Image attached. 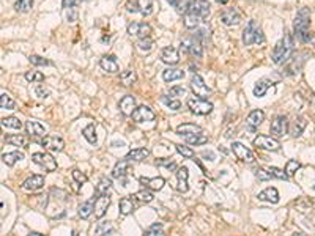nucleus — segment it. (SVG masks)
Returning <instances> with one entry per match:
<instances>
[{
  "instance_id": "1",
  "label": "nucleus",
  "mask_w": 315,
  "mask_h": 236,
  "mask_svg": "<svg viewBox=\"0 0 315 236\" xmlns=\"http://www.w3.org/2000/svg\"><path fill=\"white\" fill-rule=\"evenodd\" d=\"M208 14H210L208 0H192V2L186 5V12H184V27L189 30L199 27V24Z\"/></svg>"
},
{
  "instance_id": "2",
  "label": "nucleus",
  "mask_w": 315,
  "mask_h": 236,
  "mask_svg": "<svg viewBox=\"0 0 315 236\" xmlns=\"http://www.w3.org/2000/svg\"><path fill=\"white\" fill-rule=\"evenodd\" d=\"M293 48H295L293 36L288 34V32H285L284 38H282L277 44L274 46V50H273V56H271V58H273V62L276 63V65H282V63H285V62L290 60L291 54H293Z\"/></svg>"
},
{
  "instance_id": "3",
  "label": "nucleus",
  "mask_w": 315,
  "mask_h": 236,
  "mask_svg": "<svg viewBox=\"0 0 315 236\" xmlns=\"http://www.w3.org/2000/svg\"><path fill=\"white\" fill-rule=\"evenodd\" d=\"M293 26H295V34L298 35V38L302 42H309L312 40V35L309 32V27H310L309 8H301L299 10V12L296 13V16H295V22H293Z\"/></svg>"
},
{
  "instance_id": "4",
  "label": "nucleus",
  "mask_w": 315,
  "mask_h": 236,
  "mask_svg": "<svg viewBox=\"0 0 315 236\" xmlns=\"http://www.w3.org/2000/svg\"><path fill=\"white\" fill-rule=\"evenodd\" d=\"M205 34H206V30L202 28L195 35H191L188 38H184L183 42H181V49L184 52H188L189 56L200 58L203 56V41L202 40L205 38Z\"/></svg>"
},
{
  "instance_id": "5",
  "label": "nucleus",
  "mask_w": 315,
  "mask_h": 236,
  "mask_svg": "<svg viewBox=\"0 0 315 236\" xmlns=\"http://www.w3.org/2000/svg\"><path fill=\"white\" fill-rule=\"evenodd\" d=\"M243 44L244 46H252V44H262L265 41L263 30L255 20H249L246 28L243 30Z\"/></svg>"
},
{
  "instance_id": "6",
  "label": "nucleus",
  "mask_w": 315,
  "mask_h": 236,
  "mask_svg": "<svg viewBox=\"0 0 315 236\" xmlns=\"http://www.w3.org/2000/svg\"><path fill=\"white\" fill-rule=\"evenodd\" d=\"M188 109L195 115H208L213 110V104L206 98H200V96L194 94L192 98L188 100Z\"/></svg>"
},
{
  "instance_id": "7",
  "label": "nucleus",
  "mask_w": 315,
  "mask_h": 236,
  "mask_svg": "<svg viewBox=\"0 0 315 236\" xmlns=\"http://www.w3.org/2000/svg\"><path fill=\"white\" fill-rule=\"evenodd\" d=\"M254 146L258 150H265V152H279L280 142L271 136H257L254 138Z\"/></svg>"
},
{
  "instance_id": "8",
  "label": "nucleus",
  "mask_w": 315,
  "mask_h": 236,
  "mask_svg": "<svg viewBox=\"0 0 315 236\" xmlns=\"http://www.w3.org/2000/svg\"><path fill=\"white\" fill-rule=\"evenodd\" d=\"M32 160L43 167L46 172H54V170H57V160L54 159L49 153H34L32 154Z\"/></svg>"
},
{
  "instance_id": "9",
  "label": "nucleus",
  "mask_w": 315,
  "mask_h": 236,
  "mask_svg": "<svg viewBox=\"0 0 315 236\" xmlns=\"http://www.w3.org/2000/svg\"><path fill=\"white\" fill-rule=\"evenodd\" d=\"M191 90L195 96H200V98H208L211 94V88L208 85L205 84V80L199 76V74H194L192 79H191Z\"/></svg>"
},
{
  "instance_id": "10",
  "label": "nucleus",
  "mask_w": 315,
  "mask_h": 236,
  "mask_svg": "<svg viewBox=\"0 0 315 236\" xmlns=\"http://www.w3.org/2000/svg\"><path fill=\"white\" fill-rule=\"evenodd\" d=\"M232 152H233V154L238 159L243 160V162H246V164H254L255 162L254 153L247 146H244L243 144H240V142H233L232 144Z\"/></svg>"
},
{
  "instance_id": "11",
  "label": "nucleus",
  "mask_w": 315,
  "mask_h": 236,
  "mask_svg": "<svg viewBox=\"0 0 315 236\" xmlns=\"http://www.w3.org/2000/svg\"><path fill=\"white\" fill-rule=\"evenodd\" d=\"M151 32L153 28L147 22H131L128 26V35L134 38H147L151 35Z\"/></svg>"
},
{
  "instance_id": "12",
  "label": "nucleus",
  "mask_w": 315,
  "mask_h": 236,
  "mask_svg": "<svg viewBox=\"0 0 315 236\" xmlns=\"http://www.w3.org/2000/svg\"><path fill=\"white\" fill-rule=\"evenodd\" d=\"M221 22L227 27H233L241 22V14L236 8H227L221 13Z\"/></svg>"
},
{
  "instance_id": "13",
  "label": "nucleus",
  "mask_w": 315,
  "mask_h": 236,
  "mask_svg": "<svg viewBox=\"0 0 315 236\" xmlns=\"http://www.w3.org/2000/svg\"><path fill=\"white\" fill-rule=\"evenodd\" d=\"M133 120L136 122V123H145V122H153L155 118H156V115H155V112L150 109V107H147V106H139V107H136V110L133 112Z\"/></svg>"
},
{
  "instance_id": "14",
  "label": "nucleus",
  "mask_w": 315,
  "mask_h": 236,
  "mask_svg": "<svg viewBox=\"0 0 315 236\" xmlns=\"http://www.w3.org/2000/svg\"><path fill=\"white\" fill-rule=\"evenodd\" d=\"M269 131L274 137H282L287 131H288V123H287V118L284 115H277L273 122H271L269 126Z\"/></svg>"
},
{
  "instance_id": "15",
  "label": "nucleus",
  "mask_w": 315,
  "mask_h": 236,
  "mask_svg": "<svg viewBox=\"0 0 315 236\" xmlns=\"http://www.w3.org/2000/svg\"><path fill=\"white\" fill-rule=\"evenodd\" d=\"M41 146H45L46 150H49V152H62V150L65 148V142L62 137H57V136H45L41 138Z\"/></svg>"
},
{
  "instance_id": "16",
  "label": "nucleus",
  "mask_w": 315,
  "mask_h": 236,
  "mask_svg": "<svg viewBox=\"0 0 315 236\" xmlns=\"http://www.w3.org/2000/svg\"><path fill=\"white\" fill-rule=\"evenodd\" d=\"M161 60L166 63V65H177V63L180 62V52L177 48H173V46H167L161 50Z\"/></svg>"
},
{
  "instance_id": "17",
  "label": "nucleus",
  "mask_w": 315,
  "mask_h": 236,
  "mask_svg": "<svg viewBox=\"0 0 315 236\" xmlns=\"http://www.w3.org/2000/svg\"><path fill=\"white\" fill-rule=\"evenodd\" d=\"M111 205V197L109 194L107 196H98L95 200V218L101 219L104 218V214L107 212V208Z\"/></svg>"
},
{
  "instance_id": "18",
  "label": "nucleus",
  "mask_w": 315,
  "mask_h": 236,
  "mask_svg": "<svg viewBox=\"0 0 315 236\" xmlns=\"http://www.w3.org/2000/svg\"><path fill=\"white\" fill-rule=\"evenodd\" d=\"M188 178H189V170H188V167H180L177 170V190L181 192V194H186V192L189 190Z\"/></svg>"
},
{
  "instance_id": "19",
  "label": "nucleus",
  "mask_w": 315,
  "mask_h": 236,
  "mask_svg": "<svg viewBox=\"0 0 315 236\" xmlns=\"http://www.w3.org/2000/svg\"><path fill=\"white\" fill-rule=\"evenodd\" d=\"M118 109H120V112L125 116H131L133 112L136 110V100H134V96H131V94L123 96V98L120 100V102H118Z\"/></svg>"
},
{
  "instance_id": "20",
  "label": "nucleus",
  "mask_w": 315,
  "mask_h": 236,
  "mask_svg": "<svg viewBox=\"0 0 315 236\" xmlns=\"http://www.w3.org/2000/svg\"><path fill=\"white\" fill-rule=\"evenodd\" d=\"M263 122H265V112H263V110H260V109L252 110L251 114H249L247 120H246L249 131H255L257 128H258L260 124H262Z\"/></svg>"
},
{
  "instance_id": "21",
  "label": "nucleus",
  "mask_w": 315,
  "mask_h": 236,
  "mask_svg": "<svg viewBox=\"0 0 315 236\" xmlns=\"http://www.w3.org/2000/svg\"><path fill=\"white\" fill-rule=\"evenodd\" d=\"M139 181H140V184H142L144 188H147V189H150V190H161L166 184L164 178H161V176H155V178L142 176Z\"/></svg>"
},
{
  "instance_id": "22",
  "label": "nucleus",
  "mask_w": 315,
  "mask_h": 236,
  "mask_svg": "<svg viewBox=\"0 0 315 236\" xmlns=\"http://www.w3.org/2000/svg\"><path fill=\"white\" fill-rule=\"evenodd\" d=\"M43 186H45V176H41V175H32L23 183V189L32 190V192L41 189Z\"/></svg>"
},
{
  "instance_id": "23",
  "label": "nucleus",
  "mask_w": 315,
  "mask_h": 236,
  "mask_svg": "<svg viewBox=\"0 0 315 236\" xmlns=\"http://www.w3.org/2000/svg\"><path fill=\"white\" fill-rule=\"evenodd\" d=\"M199 132H203L202 128L197 126V124H194V123H183L177 128V134L183 138L194 136V134H199Z\"/></svg>"
},
{
  "instance_id": "24",
  "label": "nucleus",
  "mask_w": 315,
  "mask_h": 236,
  "mask_svg": "<svg viewBox=\"0 0 315 236\" xmlns=\"http://www.w3.org/2000/svg\"><path fill=\"white\" fill-rule=\"evenodd\" d=\"M136 197L134 196H129V197H123L118 203V210H120L122 216H128V214H131L136 210Z\"/></svg>"
},
{
  "instance_id": "25",
  "label": "nucleus",
  "mask_w": 315,
  "mask_h": 236,
  "mask_svg": "<svg viewBox=\"0 0 315 236\" xmlns=\"http://www.w3.org/2000/svg\"><path fill=\"white\" fill-rule=\"evenodd\" d=\"M129 167H131V160H128L126 158L122 159V160H118V162L115 164V167L112 168V176L114 178H125L128 175V172H129Z\"/></svg>"
},
{
  "instance_id": "26",
  "label": "nucleus",
  "mask_w": 315,
  "mask_h": 236,
  "mask_svg": "<svg viewBox=\"0 0 315 236\" xmlns=\"http://www.w3.org/2000/svg\"><path fill=\"white\" fill-rule=\"evenodd\" d=\"M257 197L262 202H268V203H271V205H276V203L279 202V190L276 188H266V189H263L262 192H260Z\"/></svg>"
},
{
  "instance_id": "27",
  "label": "nucleus",
  "mask_w": 315,
  "mask_h": 236,
  "mask_svg": "<svg viewBox=\"0 0 315 236\" xmlns=\"http://www.w3.org/2000/svg\"><path fill=\"white\" fill-rule=\"evenodd\" d=\"M306 124H307L306 118H302V116L295 118V120L291 122V124L288 126V132H290V136H291V137H299V136L302 134V131L306 130Z\"/></svg>"
},
{
  "instance_id": "28",
  "label": "nucleus",
  "mask_w": 315,
  "mask_h": 236,
  "mask_svg": "<svg viewBox=\"0 0 315 236\" xmlns=\"http://www.w3.org/2000/svg\"><path fill=\"white\" fill-rule=\"evenodd\" d=\"M26 131H27V134H30V136L40 137V136H45V134H46V128L43 126L40 122H37V120H29V122L26 123Z\"/></svg>"
},
{
  "instance_id": "29",
  "label": "nucleus",
  "mask_w": 315,
  "mask_h": 236,
  "mask_svg": "<svg viewBox=\"0 0 315 236\" xmlns=\"http://www.w3.org/2000/svg\"><path fill=\"white\" fill-rule=\"evenodd\" d=\"M100 66H101L106 72H111V74L118 72V63H117V58H115L114 56H104V57L100 60Z\"/></svg>"
},
{
  "instance_id": "30",
  "label": "nucleus",
  "mask_w": 315,
  "mask_h": 236,
  "mask_svg": "<svg viewBox=\"0 0 315 236\" xmlns=\"http://www.w3.org/2000/svg\"><path fill=\"white\" fill-rule=\"evenodd\" d=\"M95 197H92L89 202H84L82 205H79L78 208V214H79V218L81 219H89L92 214L95 212Z\"/></svg>"
},
{
  "instance_id": "31",
  "label": "nucleus",
  "mask_w": 315,
  "mask_h": 236,
  "mask_svg": "<svg viewBox=\"0 0 315 236\" xmlns=\"http://www.w3.org/2000/svg\"><path fill=\"white\" fill-rule=\"evenodd\" d=\"M150 156V150L148 148H134L131 150L128 154L126 159L131 160V162H140V160H144Z\"/></svg>"
},
{
  "instance_id": "32",
  "label": "nucleus",
  "mask_w": 315,
  "mask_h": 236,
  "mask_svg": "<svg viewBox=\"0 0 315 236\" xmlns=\"http://www.w3.org/2000/svg\"><path fill=\"white\" fill-rule=\"evenodd\" d=\"M273 85H276V84L271 82L269 79H260L254 87V96L255 98H263V96L266 94V92H268V88L273 87Z\"/></svg>"
},
{
  "instance_id": "33",
  "label": "nucleus",
  "mask_w": 315,
  "mask_h": 236,
  "mask_svg": "<svg viewBox=\"0 0 315 236\" xmlns=\"http://www.w3.org/2000/svg\"><path fill=\"white\" fill-rule=\"evenodd\" d=\"M184 78V71L178 68H167L162 72V79L166 82H173V80H181Z\"/></svg>"
},
{
  "instance_id": "34",
  "label": "nucleus",
  "mask_w": 315,
  "mask_h": 236,
  "mask_svg": "<svg viewBox=\"0 0 315 236\" xmlns=\"http://www.w3.org/2000/svg\"><path fill=\"white\" fill-rule=\"evenodd\" d=\"M23 159H24V153H21V152H12V153L2 154L4 164H7L8 167H13L16 162H19V160H23Z\"/></svg>"
},
{
  "instance_id": "35",
  "label": "nucleus",
  "mask_w": 315,
  "mask_h": 236,
  "mask_svg": "<svg viewBox=\"0 0 315 236\" xmlns=\"http://www.w3.org/2000/svg\"><path fill=\"white\" fill-rule=\"evenodd\" d=\"M111 188H112V181H111L109 178L103 176L100 181H98V184H96V188H95L96 196H107V194H109Z\"/></svg>"
},
{
  "instance_id": "36",
  "label": "nucleus",
  "mask_w": 315,
  "mask_h": 236,
  "mask_svg": "<svg viewBox=\"0 0 315 236\" xmlns=\"http://www.w3.org/2000/svg\"><path fill=\"white\" fill-rule=\"evenodd\" d=\"M7 144L10 145H15V146H21V148H27L29 146V138L26 136H19V134H15V136H7L5 137Z\"/></svg>"
},
{
  "instance_id": "37",
  "label": "nucleus",
  "mask_w": 315,
  "mask_h": 236,
  "mask_svg": "<svg viewBox=\"0 0 315 236\" xmlns=\"http://www.w3.org/2000/svg\"><path fill=\"white\" fill-rule=\"evenodd\" d=\"M120 80L125 87H131V85H134L137 82V74L134 70H126L120 74Z\"/></svg>"
},
{
  "instance_id": "38",
  "label": "nucleus",
  "mask_w": 315,
  "mask_h": 236,
  "mask_svg": "<svg viewBox=\"0 0 315 236\" xmlns=\"http://www.w3.org/2000/svg\"><path fill=\"white\" fill-rule=\"evenodd\" d=\"M137 12L144 16H150L153 13V0H137Z\"/></svg>"
},
{
  "instance_id": "39",
  "label": "nucleus",
  "mask_w": 315,
  "mask_h": 236,
  "mask_svg": "<svg viewBox=\"0 0 315 236\" xmlns=\"http://www.w3.org/2000/svg\"><path fill=\"white\" fill-rule=\"evenodd\" d=\"M82 136L85 137V140L89 142V144H92V145H95V144L98 142V137H96V128H95V124H93V123L87 124V126L84 128Z\"/></svg>"
},
{
  "instance_id": "40",
  "label": "nucleus",
  "mask_w": 315,
  "mask_h": 236,
  "mask_svg": "<svg viewBox=\"0 0 315 236\" xmlns=\"http://www.w3.org/2000/svg\"><path fill=\"white\" fill-rule=\"evenodd\" d=\"M2 126L7 128V130H16L19 131L21 128H23V122L19 120L16 116H7L2 120Z\"/></svg>"
},
{
  "instance_id": "41",
  "label": "nucleus",
  "mask_w": 315,
  "mask_h": 236,
  "mask_svg": "<svg viewBox=\"0 0 315 236\" xmlns=\"http://www.w3.org/2000/svg\"><path fill=\"white\" fill-rule=\"evenodd\" d=\"M34 8V0H16L15 10L18 13H29Z\"/></svg>"
},
{
  "instance_id": "42",
  "label": "nucleus",
  "mask_w": 315,
  "mask_h": 236,
  "mask_svg": "<svg viewBox=\"0 0 315 236\" xmlns=\"http://www.w3.org/2000/svg\"><path fill=\"white\" fill-rule=\"evenodd\" d=\"M137 49L139 50H142V52H145V54H148L151 49H153V46H155V41L151 40L150 36H147V38H139V41H137Z\"/></svg>"
},
{
  "instance_id": "43",
  "label": "nucleus",
  "mask_w": 315,
  "mask_h": 236,
  "mask_svg": "<svg viewBox=\"0 0 315 236\" xmlns=\"http://www.w3.org/2000/svg\"><path fill=\"white\" fill-rule=\"evenodd\" d=\"M114 233H115V228L111 222H101L95 228V234H114Z\"/></svg>"
},
{
  "instance_id": "44",
  "label": "nucleus",
  "mask_w": 315,
  "mask_h": 236,
  "mask_svg": "<svg viewBox=\"0 0 315 236\" xmlns=\"http://www.w3.org/2000/svg\"><path fill=\"white\" fill-rule=\"evenodd\" d=\"M184 140H186L189 145H203V144L208 142V137H206L203 132H199V134H194V136L186 137Z\"/></svg>"
},
{
  "instance_id": "45",
  "label": "nucleus",
  "mask_w": 315,
  "mask_h": 236,
  "mask_svg": "<svg viewBox=\"0 0 315 236\" xmlns=\"http://www.w3.org/2000/svg\"><path fill=\"white\" fill-rule=\"evenodd\" d=\"M161 102L164 104L166 107H169L170 110H178L180 107H181V102L178 100H173L172 96H167V94L161 96Z\"/></svg>"
},
{
  "instance_id": "46",
  "label": "nucleus",
  "mask_w": 315,
  "mask_h": 236,
  "mask_svg": "<svg viewBox=\"0 0 315 236\" xmlns=\"http://www.w3.org/2000/svg\"><path fill=\"white\" fill-rule=\"evenodd\" d=\"M0 107H2V109H7V110H13L16 107V102H15V100H12V96H8L7 93H2L0 94Z\"/></svg>"
},
{
  "instance_id": "47",
  "label": "nucleus",
  "mask_w": 315,
  "mask_h": 236,
  "mask_svg": "<svg viewBox=\"0 0 315 236\" xmlns=\"http://www.w3.org/2000/svg\"><path fill=\"white\" fill-rule=\"evenodd\" d=\"M134 197L137 198V202H142V203H150L151 200H153V194H151V190L150 189H140L137 190Z\"/></svg>"
},
{
  "instance_id": "48",
  "label": "nucleus",
  "mask_w": 315,
  "mask_h": 236,
  "mask_svg": "<svg viewBox=\"0 0 315 236\" xmlns=\"http://www.w3.org/2000/svg\"><path fill=\"white\" fill-rule=\"evenodd\" d=\"M299 167H301V164L298 162L296 159H290L288 162L285 164V174L288 176H293L296 174V170H299Z\"/></svg>"
},
{
  "instance_id": "49",
  "label": "nucleus",
  "mask_w": 315,
  "mask_h": 236,
  "mask_svg": "<svg viewBox=\"0 0 315 236\" xmlns=\"http://www.w3.org/2000/svg\"><path fill=\"white\" fill-rule=\"evenodd\" d=\"M26 80L27 82H45V74H41L40 71H27Z\"/></svg>"
},
{
  "instance_id": "50",
  "label": "nucleus",
  "mask_w": 315,
  "mask_h": 236,
  "mask_svg": "<svg viewBox=\"0 0 315 236\" xmlns=\"http://www.w3.org/2000/svg\"><path fill=\"white\" fill-rule=\"evenodd\" d=\"M29 62L32 63V65H35V66H51L52 65V63L48 58H43L40 56H30L29 57Z\"/></svg>"
},
{
  "instance_id": "51",
  "label": "nucleus",
  "mask_w": 315,
  "mask_h": 236,
  "mask_svg": "<svg viewBox=\"0 0 315 236\" xmlns=\"http://www.w3.org/2000/svg\"><path fill=\"white\" fill-rule=\"evenodd\" d=\"M155 164L158 167H164L167 170H175L177 168V164H175V160L173 159H156Z\"/></svg>"
},
{
  "instance_id": "52",
  "label": "nucleus",
  "mask_w": 315,
  "mask_h": 236,
  "mask_svg": "<svg viewBox=\"0 0 315 236\" xmlns=\"http://www.w3.org/2000/svg\"><path fill=\"white\" fill-rule=\"evenodd\" d=\"M177 146V152L183 156V158H186V159H194L195 154L192 152V148L191 146H186V145H175Z\"/></svg>"
},
{
  "instance_id": "53",
  "label": "nucleus",
  "mask_w": 315,
  "mask_h": 236,
  "mask_svg": "<svg viewBox=\"0 0 315 236\" xmlns=\"http://www.w3.org/2000/svg\"><path fill=\"white\" fill-rule=\"evenodd\" d=\"M145 234L148 236H158V234H164V228H162L161 224H153L145 230Z\"/></svg>"
},
{
  "instance_id": "54",
  "label": "nucleus",
  "mask_w": 315,
  "mask_h": 236,
  "mask_svg": "<svg viewBox=\"0 0 315 236\" xmlns=\"http://www.w3.org/2000/svg\"><path fill=\"white\" fill-rule=\"evenodd\" d=\"M255 178L258 181H269L271 178H273V175H271L269 170H265V168H255Z\"/></svg>"
},
{
  "instance_id": "55",
  "label": "nucleus",
  "mask_w": 315,
  "mask_h": 236,
  "mask_svg": "<svg viewBox=\"0 0 315 236\" xmlns=\"http://www.w3.org/2000/svg\"><path fill=\"white\" fill-rule=\"evenodd\" d=\"M71 176H73V180H74L78 184H85V183H87V180H89V178H87V175L82 174V172L78 170V168H74V170L71 172Z\"/></svg>"
},
{
  "instance_id": "56",
  "label": "nucleus",
  "mask_w": 315,
  "mask_h": 236,
  "mask_svg": "<svg viewBox=\"0 0 315 236\" xmlns=\"http://www.w3.org/2000/svg\"><path fill=\"white\" fill-rule=\"evenodd\" d=\"M65 19H67L68 22H76V20H78V12H76V6L74 8H65Z\"/></svg>"
},
{
  "instance_id": "57",
  "label": "nucleus",
  "mask_w": 315,
  "mask_h": 236,
  "mask_svg": "<svg viewBox=\"0 0 315 236\" xmlns=\"http://www.w3.org/2000/svg\"><path fill=\"white\" fill-rule=\"evenodd\" d=\"M271 172V175H273V178H277V180H287L288 175L285 174V170H280L277 167H269L268 168Z\"/></svg>"
},
{
  "instance_id": "58",
  "label": "nucleus",
  "mask_w": 315,
  "mask_h": 236,
  "mask_svg": "<svg viewBox=\"0 0 315 236\" xmlns=\"http://www.w3.org/2000/svg\"><path fill=\"white\" fill-rule=\"evenodd\" d=\"M170 94L172 96H184V94H186V88L181 87V85H177V87L170 88Z\"/></svg>"
},
{
  "instance_id": "59",
  "label": "nucleus",
  "mask_w": 315,
  "mask_h": 236,
  "mask_svg": "<svg viewBox=\"0 0 315 236\" xmlns=\"http://www.w3.org/2000/svg\"><path fill=\"white\" fill-rule=\"evenodd\" d=\"M35 93L38 94V98H41V100H46L48 96H49V92H48L45 87H41V85L35 88Z\"/></svg>"
},
{
  "instance_id": "60",
  "label": "nucleus",
  "mask_w": 315,
  "mask_h": 236,
  "mask_svg": "<svg viewBox=\"0 0 315 236\" xmlns=\"http://www.w3.org/2000/svg\"><path fill=\"white\" fill-rule=\"evenodd\" d=\"M76 4H78V0H63V2H62V6H63V10H65V8H74Z\"/></svg>"
},
{
  "instance_id": "61",
  "label": "nucleus",
  "mask_w": 315,
  "mask_h": 236,
  "mask_svg": "<svg viewBox=\"0 0 315 236\" xmlns=\"http://www.w3.org/2000/svg\"><path fill=\"white\" fill-rule=\"evenodd\" d=\"M202 156H203V158H210V160H214V154H213L211 152H208V153H206V152H205V153H203Z\"/></svg>"
},
{
  "instance_id": "62",
  "label": "nucleus",
  "mask_w": 315,
  "mask_h": 236,
  "mask_svg": "<svg viewBox=\"0 0 315 236\" xmlns=\"http://www.w3.org/2000/svg\"><path fill=\"white\" fill-rule=\"evenodd\" d=\"M216 2H218V4H222V5H225L227 2H229V0H216Z\"/></svg>"
},
{
  "instance_id": "63",
  "label": "nucleus",
  "mask_w": 315,
  "mask_h": 236,
  "mask_svg": "<svg viewBox=\"0 0 315 236\" xmlns=\"http://www.w3.org/2000/svg\"><path fill=\"white\" fill-rule=\"evenodd\" d=\"M313 189H315V186H313Z\"/></svg>"
}]
</instances>
